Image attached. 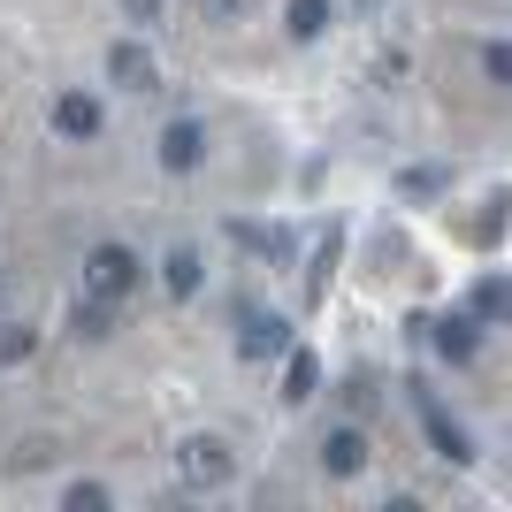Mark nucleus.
<instances>
[{"label": "nucleus", "mask_w": 512, "mask_h": 512, "mask_svg": "<svg viewBox=\"0 0 512 512\" xmlns=\"http://www.w3.org/2000/svg\"><path fill=\"white\" fill-rule=\"evenodd\" d=\"M176 474H184V490H230L237 459H230L222 436H184L176 444Z\"/></svg>", "instance_id": "obj_1"}, {"label": "nucleus", "mask_w": 512, "mask_h": 512, "mask_svg": "<svg viewBox=\"0 0 512 512\" xmlns=\"http://www.w3.org/2000/svg\"><path fill=\"white\" fill-rule=\"evenodd\" d=\"M146 283V260L130 253V245H92L85 253V291H100V299H130Z\"/></svg>", "instance_id": "obj_2"}, {"label": "nucleus", "mask_w": 512, "mask_h": 512, "mask_svg": "<svg viewBox=\"0 0 512 512\" xmlns=\"http://www.w3.org/2000/svg\"><path fill=\"white\" fill-rule=\"evenodd\" d=\"M107 85H123V92H161V62H153V46H146V39H115V46H107Z\"/></svg>", "instance_id": "obj_3"}, {"label": "nucleus", "mask_w": 512, "mask_h": 512, "mask_svg": "<svg viewBox=\"0 0 512 512\" xmlns=\"http://www.w3.org/2000/svg\"><path fill=\"white\" fill-rule=\"evenodd\" d=\"M237 352H245V360H283V352H291V321L245 306V314H237Z\"/></svg>", "instance_id": "obj_4"}, {"label": "nucleus", "mask_w": 512, "mask_h": 512, "mask_svg": "<svg viewBox=\"0 0 512 512\" xmlns=\"http://www.w3.org/2000/svg\"><path fill=\"white\" fill-rule=\"evenodd\" d=\"M199 161H207V130H199L192 115H176V123L161 130V169H169V176H192Z\"/></svg>", "instance_id": "obj_5"}, {"label": "nucleus", "mask_w": 512, "mask_h": 512, "mask_svg": "<svg viewBox=\"0 0 512 512\" xmlns=\"http://www.w3.org/2000/svg\"><path fill=\"white\" fill-rule=\"evenodd\" d=\"M413 390H421V383H413ZM421 421H428V444H436V459H451V467H467V459H474V436L451 421V413L436 406L428 390H421Z\"/></svg>", "instance_id": "obj_6"}, {"label": "nucleus", "mask_w": 512, "mask_h": 512, "mask_svg": "<svg viewBox=\"0 0 512 512\" xmlns=\"http://www.w3.org/2000/svg\"><path fill=\"white\" fill-rule=\"evenodd\" d=\"M100 130H107V115H100L92 92H62V100H54V138L85 146V138H100Z\"/></svg>", "instance_id": "obj_7"}, {"label": "nucleus", "mask_w": 512, "mask_h": 512, "mask_svg": "<svg viewBox=\"0 0 512 512\" xmlns=\"http://www.w3.org/2000/svg\"><path fill=\"white\" fill-rule=\"evenodd\" d=\"M367 467V428H329V436H321V474H337V482H352V474Z\"/></svg>", "instance_id": "obj_8"}, {"label": "nucleus", "mask_w": 512, "mask_h": 512, "mask_svg": "<svg viewBox=\"0 0 512 512\" xmlns=\"http://www.w3.org/2000/svg\"><path fill=\"white\" fill-rule=\"evenodd\" d=\"M428 337H436V352H444L451 367H467L474 360V344H482V314H444V321H428Z\"/></svg>", "instance_id": "obj_9"}, {"label": "nucleus", "mask_w": 512, "mask_h": 512, "mask_svg": "<svg viewBox=\"0 0 512 512\" xmlns=\"http://www.w3.org/2000/svg\"><path fill=\"white\" fill-rule=\"evenodd\" d=\"M69 329H77V344H107V337H115V299H100V291H77V306H69Z\"/></svg>", "instance_id": "obj_10"}, {"label": "nucleus", "mask_w": 512, "mask_h": 512, "mask_svg": "<svg viewBox=\"0 0 512 512\" xmlns=\"http://www.w3.org/2000/svg\"><path fill=\"white\" fill-rule=\"evenodd\" d=\"M161 283H169V299H199V283H207V260H199V245H169V260H161Z\"/></svg>", "instance_id": "obj_11"}, {"label": "nucleus", "mask_w": 512, "mask_h": 512, "mask_svg": "<svg viewBox=\"0 0 512 512\" xmlns=\"http://www.w3.org/2000/svg\"><path fill=\"white\" fill-rule=\"evenodd\" d=\"M314 383H321V360H314V352H283V398H291V406H306V398H314Z\"/></svg>", "instance_id": "obj_12"}, {"label": "nucleus", "mask_w": 512, "mask_h": 512, "mask_svg": "<svg viewBox=\"0 0 512 512\" xmlns=\"http://www.w3.org/2000/svg\"><path fill=\"white\" fill-rule=\"evenodd\" d=\"M467 306H474L482 321H512V276H482V283L467 291Z\"/></svg>", "instance_id": "obj_13"}, {"label": "nucleus", "mask_w": 512, "mask_h": 512, "mask_svg": "<svg viewBox=\"0 0 512 512\" xmlns=\"http://www.w3.org/2000/svg\"><path fill=\"white\" fill-rule=\"evenodd\" d=\"M329 16H337L329 0H291V8H283V31H291V39H321Z\"/></svg>", "instance_id": "obj_14"}, {"label": "nucleus", "mask_w": 512, "mask_h": 512, "mask_svg": "<svg viewBox=\"0 0 512 512\" xmlns=\"http://www.w3.org/2000/svg\"><path fill=\"white\" fill-rule=\"evenodd\" d=\"M31 352H39V329L8 314V321H0V367H23V360H31Z\"/></svg>", "instance_id": "obj_15"}, {"label": "nucleus", "mask_w": 512, "mask_h": 512, "mask_svg": "<svg viewBox=\"0 0 512 512\" xmlns=\"http://www.w3.org/2000/svg\"><path fill=\"white\" fill-rule=\"evenodd\" d=\"M482 77L512 92V39H490V46H482Z\"/></svg>", "instance_id": "obj_16"}, {"label": "nucleus", "mask_w": 512, "mask_h": 512, "mask_svg": "<svg viewBox=\"0 0 512 512\" xmlns=\"http://www.w3.org/2000/svg\"><path fill=\"white\" fill-rule=\"evenodd\" d=\"M62 505H69V512H107V490H100V482H69Z\"/></svg>", "instance_id": "obj_17"}, {"label": "nucleus", "mask_w": 512, "mask_h": 512, "mask_svg": "<svg viewBox=\"0 0 512 512\" xmlns=\"http://www.w3.org/2000/svg\"><path fill=\"white\" fill-rule=\"evenodd\" d=\"M444 192V169H406V199H436Z\"/></svg>", "instance_id": "obj_18"}, {"label": "nucleus", "mask_w": 512, "mask_h": 512, "mask_svg": "<svg viewBox=\"0 0 512 512\" xmlns=\"http://www.w3.org/2000/svg\"><path fill=\"white\" fill-rule=\"evenodd\" d=\"M161 8H169V0H123V16H130V23H161Z\"/></svg>", "instance_id": "obj_19"}, {"label": "nucleus", "mask_w": 512, "mask_h": 512, "mask_svg": "<svg viewBox=\"0 0 512 512\" xmlns=\"http://www.w3.org/2000/svg\"><path fill=\"white\" fill-rule=\"evenodd\" d=\"M237 8H245V0H199V16H207V23H237Z\"/></svg>", "instance_id": "obj_20"}, {"label": "nucleus", "mask_w": 512, "mask_h": 512, "mask_svg": "<svg viewBox=\"0 0 512 512\" xmlns=\"http://www.w3.org/2000/svg\"><path fill=\"white\" fill-rule=\"evenodd\" d=\"M0 299H8V276H0Z\"/></svg>", "instance_id": "obj_21"}, {"label": "nucleus", "mask_w": 512, "mask_h": 512, "mask_svg": "<svg viewBox=\"0 0 512 512\" xmlns=\"http://www.w3.org/2000/svg\"><path fill=\"white\" fill-rule=\"evenodd\" d=\"M360 8H383V0H360Z\"/></svg>", "instance_id": "obj_22"}]
</instances>
